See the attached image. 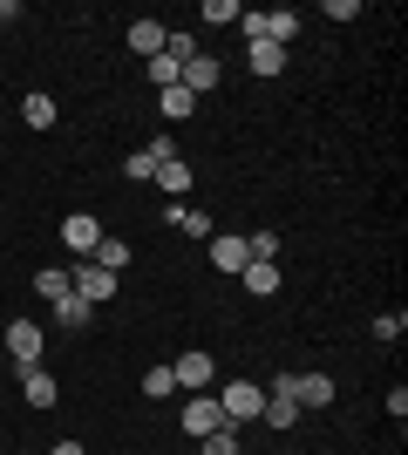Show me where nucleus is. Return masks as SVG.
Masks as SVG:
<instances>
[{
	"label": "nucleus",
	"mask_w": 408,
	"mask_h": 455,
	"mask_svg": "<svg viewBox=\"0 0 408 455\" xmlns=\"http://www.w3.org/2000/svg\"><path fill=\"white\" fill-rule=\"evenodd\" d=\"M156 109H164V123H191V116H197V95L191 89H156Z\"/></svg>",
	"instance_id": "f3484780"
},
{
	"label": "nucleus",
	"mask_w": 408,
	"mask_h": 455,
	"mask_svg": "<svg viewBox=\"0 0 408 455\" xmlns=\"http://www.w3.org/2000/svg\"><path fill=\"white\" fill-rule=\"evenodd\" d=\"M238 279H245V292H259V299H266V292H279V266H272V259H252Z\"/></svg>",
	"instance_id": "6ab92c4d"
},
{
	"label": "nucleus",
	"mask_w": 408,
	"mask_h": 455,
	"mask_svg": "<svg viewBox=\"0 0 408 455\" xmlns=\"http://www.w3.org/2000/svg\"><path fill=\"white\" fill-rule=\"evenodd\" d=\"M327 20H361V0H327Z\"/></svg>",
	"instance_id": "c756f323"
},
{
	"label": "nucleus",
	"mask_w": 408,
	"mask_h": 455,
	"mask_svg": "<svg viewBox=\"0 0 408 455\" xmlns=\"http://www.w3.org/2000/svg\"><path fill=\"white\" fill-rule=\"evenodd\" d=\"M35 292H41L48 306H55L61 292H76V285H68V272H61V266H41V272H35Z\"/></svg>",
	"instance_id": "4be33fe9"
},
{
	"label": "nucleus",
	"mask_w": 408,
	"mask_h": 455,
	"mask_svg": "<svg viewBox=\"0 0 408 455\" xmlns=\"http://www.w3.org/2000/svg\"><path fill=\"white\" fill-rule=\"evenodd\" d=\"M402 333H408L402 313H374V340H402Z\"/></svg>",
	"instance_id": "c85d7f7f"
},
{
	"label": "nucleus",
	"mask_w": 408,
	"mask_h": 455,
	"mask_svg": "<svg viewBox=\"0 0 408 455\" xmlns=\"http://www.w3.org/2000/svg\"><path fill=\"white\" fill-rule=\"evenodd\" d=\"M218 76H225V68H218L212 55H197V61H184V76H177V89H191V95H204V89H218Z\"/></svg>",
	"instance_id": "4468645a"
},
{
	"label": "nucleus",
	"mask_w": 408,
	"mask_h": 455,
	"mask_svg": "<svg viewBox=\"0 0 408 455\" xmlns=\"http://www.w3.org/2000/svg\"><path fill=\"white\" fill-rule=\"evenodd\" d=\"M61 245L76 251V259H89V251L102 245V225L89 218V211H68V218H61Z\"/></svg>",
	"instance_id": "423d86ee"
},
{
	"label": "nucleus",
	"mask_w": 408,
	"mask_h": 455,
	"mask_svg": "<svg viewBox=\"0 0 408 455\" xmlns=\"http://www.w3.org/2000/svg\"><path fill=\"white\" fill-rule=\"evenodd\" d=\"M150 184L164 190L171 204H184V190H191V164H184V156H171V164H156V177H150Z\"/></svg>",
	"instance_id": "9d476101"
},
{
	"label": "nucleus",
	"mask_w": 408,
	"mask_h": 455,
	"mask_svg": "<svg viewBox=\"0 0 408 455\" xmlns=\"http://www.w3.org/2000/svg\"><path fill=\"white\" fill-rule=\"evenodd\" d=\"M218 408H225V421H259L266 415V387H259V380H232V387H225V395H218Z\"/></svg>",
	"instance_id": "f03ea898"
},
{
	"label": "nucleus",
	"mask_w": 408,
	"mask_h": 455,
	"mask_svg": "<svg viewBox=\"0 0 408 455\" xmlns=\"http://www.w3.org/2000/svg\"><path fill=\"white\" fill-rule=\"evenodd\" d=\"M245 251H252V259H272V266H279V231H252V238H245Z\"/></svg>",
	"instance_id": "bb28decb"
},
{
	"label": "nucleus",
	"mask_w": 408,
	"mask_h": 455,
	"mask_svg": "<svg viewBox=\"0 0 408 455\" xmlns=\"http://www.w3.org/2000/svg\"><path fill=\"white\" fill-rule=\"evenodd\" d=\"M238 35L245 41H272V48H286L300 35V14L292 7H272V14H238Z\"/></svg>",
	"instance_id": "f257e3e1"
},
{
	"label": "nucleus",
	"mask_w": 408,
	"mask_h": 455,
	"mask_svg": "<svg viewBox=\"0 0 408 455\" xmlns=\"http://www.w3.org/2000/svg\"><path fill=\"white\" fill-rule=\"evenodd\" d=\"M164 55H171L177 68H184V61H197L204 48H197V35H191V28H171V35H164Z\"/></svg>",
	"instance_id": "aec40b11"
},
{
	"label": "nucleus",
	"mask_w": 408,
	"mask_h": 455,
	"mask_svg": "<svg viewBox=\"0 0 408 455\" xmlns=\"http://www.w3.org/2000/svg\"><path fill=\"white\" fill-rule=\"evenodd\" d=\"M48 455H89V449H82V442H55Z\"/></svg>",
	"instance_id": "7c9ffc66"
},
{
	"label": "nucleus",
	"mask_w": 408,
	"mask_h": 455,
	"mask_svg": "<svg viewBox=\"0 0 408 455\" xmlns=\"http://www.w3.org/2000/svg\"><path fill=\"white\" fill-rule=\"evenodd\" d=\"M123 177H130V184H150V177H156V156H150V150H136L130 164H123Z\"/></svg>",
	"instance_id": "cd10ccee"
},
{
	"label": "nucleus",
	"mask_w": 408,
	"mask_h": 455,
	"mask_svg": "<svg viewBox=\"0 0 408 455\" xmlns=\"http://www.w3.org/2000/svg\"><path fill=\"white\" fill-rule=\"evenodd\" d=\"M55 374H48V367H28V374H20V401H28V408H55Z\"/></svg>",
	"instance_id": "1a4fd4ad"
},
{
	"label": "nucleus",
	"mask_w": 408,
	"mask_h": 455,
	"mask_svg": "<svg viewBox=\"0 0 408 455\" xmlns=\"http://www.w3.org/2000/svg\"><path fill=\"white\" fill-rule=\"evenodd\" d=\"M171 374H177V387H184V395H204V387H212V374H218V361L204 354V347H184V354L171 361Z\"/></svg>",
	"instance_id": "7ed1b4c3"
},
{
	"label": "nucleus",
	"mask_w": 408,
	"mask_h": 455,
	"mask_svg": "<svg viewBox=\"0 0 408 455\" xmlns=\"http://www.w3.org/2000/svg\"><path fill=\"white\" fill-rule=\"evenodd\" d=\"M171 225H177V231H191V238H212V218H204L197 204H171Z\"/></svg>",
	"instance_id": "412c9836"
},
{
	"label": "nucleus",
	"mask_w": 408,
	"mask_h": 455,
	"mask_svg": "<svg viewBox=\"0 0 408 455\" xmlns=\"http://www.w3.org/2000/svg\"><path fill=\"white\" fill-rule=\"evenodd\" d=\"M164 35H171L164 20H130V48H136L143 61H150V55H164Z\"/></svg>",
	"instance_id": "dca6fc26"
},
{
	"label": "nucleus",
	"mask_w": 408,
	"mask_h": 455,
	"mask_svg": "<svg viewBox=\"0 0 408 455\" xmlns=\"http://www.w3.org/2000/svg\"><path fill=\"white\" fill-rule=\"evenodd\" d=\"M20 123H28V130H55V123H61L55 95H28V102H20Z\"/></svg>",
	"instance_id": "a211bd4d"
},
{
	"label": "nucleus",
	"mask_w": 408,
	"mask_h": 455,
	"mask_svg": "<svg viewBox=\"0 0 408 455\" xmlns=\"http://www.w3.org/2000/svg\"><path fill=\"white\" fill-rule=\"evenodd\" d=\"M143 76H150L156 89H177V76H184V68H177L171 55H150V68H143Z\"/></svg>",
	"instance_id": "a878e982"
},
{
	"label": "nucleus",
	"mask_w": 408,
	"mask_h": 455,
	"mask_svg": "<svg viewBox=\"0 0 408 455\" xmlns=\"http://www.w3.org/2000/svg\"><path fill=\"white\" fill-rule=\"evenodd\" d=\"M212 266L225 272V279H238V272L252 266V251H245V238H212Z\"/></svg>",
	"instance_id": "9b49d317"
},
{
	"label": "nucleus",
	"mask_w": 408,
	"mask_h": 455,
	"mask_svg": "<svg viewBox=\"0 0 408 455\" xmlns=\"http://www.w3.org/2000/svg\"><path fill=\"white\" fill-rule=\"evenodd\" d=\"M245 68H252V76H286V48H272V41H245Z\"/></svg>",
	"instance_id": "f8f14e48"
},
{
	"label": "nucleus",
	"mask_w": 408,
	"mask_h": 455,
	"mask_svg": "<svg viewBox=\"0 0 408 455\" xmlns=\"http://www.w3.org/2000/svg\"><path fill=\"white\" fill-rule=\"evenodd\" d=\"M197 455H238V428L225 421V428H212V435L197 442Z\"/></svg>",
	"instance_id": "5701e85b"
},
{
	"label": "nucleus",
	"mask_w": 408,
	"mask_h": 455,
	"mask_svg": "<svg viewBox=\"0 0 408 455\" xmlns=\"http://www.w3.org/2000/svg\"><path fill=\"white\" fill-rule=\"evenodd\" d=\"M143 395H150V401H171L177 395V374H171V367H150V374H143Z\"/></svg>",
	"instance_id": "b1692460"
},
{
	"label": "nucleus",
	"mask_w": 408,
	"mask_h": 455,
	"mask_svg": "<svg viewBox=\"0 0 408 455\" xmlns=\"http://www.w3.org/2000/svg\"><path fill=\"white\" fill-rule=\"evenodd\" d=\"M130 259H136V251L123 245V238H102V245L89 251V266H96V272H116V279H123V272H130Z\"/></svg>",
	"instance_id": "2eb2a0df"
},
{
	"label": "nucleus",
	"mask_w": 408,
	"mask_h": 455,
	"mask_svg": "<svg viewBox=\"0 0 408 455\" xmlns=\"http://www.w3.org/2000/svg\"><path fill=\"white\" fill-rule=\"evenodd\" d=\"M41 340H48V333H41L35 320H14V326H7V354H14L20 374H28V367H41Z\"/></svg>",
	"instance_id": "39448f33"
},
{
	"label": "nucleus",
	"mask_w": 408,
	"mask_h": 455,
	"mask_svg": "<svg viewBox=\"0 0 408 455\" xmlns=\"http://www.w3.org/2000/svg\"><path fill=\"white\" fill-rule=\"evenodd\" d=\"M68 285H76V299H89V306H109V299H116V272H96V266H89V259H82V266L76 272H68Z\"/></svg>",
	"instance_id": "20e7f679"
},
{
	"label": "nucleus",
	"mask_w": 408,
	"mask_h": 455,
	"mask_svg": "<svg viewBox=\"0 0 408 455\" xmlns=\"http://www.w3.org/2000/svg\"><path fill=\"white\" fill-rule=\"evenodd\" d=\"M238 14H245L238 0H204V20H212V28H238Z\"/></svg>",
	"instance_id": "393cba45"
},
{
	"label": "nucleus",
	"mask_w": 408,
	"mask_h": 455,
	"mask_svg": "<svg viewBox=\"0 0 408 455\" xmlns=\"http://www.w3.org/2000/svg\"><path fill=\"white\" fill-rule=\"evenodd\" d=\"M48 313H55V326H68V333H82V326L96 320V306H89V299H76V292H61V299L48 306Z\"/></svg>",
	"instance_id": "ddd939ff"
},
{
	"label": "nucleus",
	"mask_w": 408,
	"mask_h": 455,
	"mask_svg": "<svg viewBox=\"0 0 408 455\" xmlns=\"http://www.w3.org/2000/svg\"><path fill=\"white\" fill-rule=\"evenodd\" d=\"M212 428H225V408H218V395H204V401H184V435H212Z\"/></svg>",
	"instance_id": "0eeeda50"
},
{
	"label": "nucleus",
	"mask_w": 408,
	"mask_h": 455,
	"mask_svg": "<svg viewBox=\"0 0 408 455\" xmlns=\"http://www.w3.org/2000/svg\"><path fill=\"white\" fill-rule=\"evenodd\" d=\"M292 401H300V415L307 408H333V374H292Z\"/></svg>",
	"instance_id": "6e6552de"
}]
</instances>
